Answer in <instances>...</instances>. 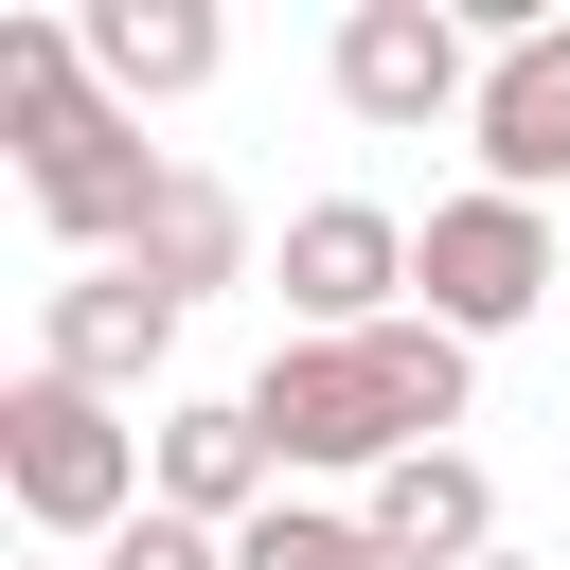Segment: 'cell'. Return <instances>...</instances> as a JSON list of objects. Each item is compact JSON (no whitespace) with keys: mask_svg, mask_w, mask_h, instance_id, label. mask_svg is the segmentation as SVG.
Segmentation results:
<instances>
[{"mask_svg":"<svg viewBox=\"0 0 570 570\" xmlns=\"http://www.w3.org/2000/svg\"><path fill=\"white\" fill-rule=\"evenodd\" d=\"M463 356H481V338H445L428 303L374 321V338H285V356L249 374V428H267L285 463H356V481H392V463H428V445L463 428Z\"/></svg>","mask_w":570,"mask_h":570,"instance_id":"obj_1","label":"cell"},{"mask_svg":"<svg viewBox=\"0 0 570 570\" xmlns=\"http://www.w3.org/2000/svg\"><path fill=\"white\" fill-rule=\"evenodd\" d=\"M0 499L53 534V552H107L160 481H142V428L107 410V392H71V374H18L0 392Z\"/></svg>","mask_w":570,"mask_h":570,"instance_id":"obj_2","label":"cell"},{"mask_svg":"<svg viewBox=\"0 0 570 570\" xmlns=\"http://www.w3.org/2000/svg\"><path fill=\"white\" fill-rule=\"evenodd\" d=\"M410 285H428L445 338H517V321L552 303V214H534V196H445V214L410 232Z\"/></svg>","mask_w":570,"mask_h":570,"instance_id":"obj_3","label":"cell"},{"mask_svg":"<svg viewBox=\"0 0 570 570\" xmlns=\"http://www.w3.org/2000/svg\"><path fill=\"white\" fill-rule=\"evenodd\" d=\"M338 107H356V125H445V107H481V18H463V0H356V18H338Z\"/></svg>","mask_w":570,"mask_h":570,"instance_id":"obj_4","label":"cell"},{"mask_svg":"<svg viewBox=\"0 0 570 570\" xmlns=\"http://www.w3.org/2000/svg\"><path fill=\"white\" fill-rule=\"evenodd\" d=\"M463 142H481V196H534V214H552V178H570V18H534V36L481 53Z\"/></svg>","mask_w":570,"mask_h":570,"instance_id":"obj_5","label":"cell"},{"mask_svg":"<svg viewBox=\"0 0 570 570\" xmlns=\"http://www.w3.org/2000/svg\"><path fill=\"white\" fill-rule=\"evenodd\" d=\"M392 285H410V232H392L374 196H303V214H285V303H303V338H374V321H410Z\"/></svg>","mask_w":570,"mask_h":570,"instance_id":"obj_6","label":"cell"},{"mask_svg":"<svg viewBox=\"0 0 570 570\" xmlns=\"http://www.w3.org/2000/svg\"><path fill=\"white\" fill-rule=\"evenodd\" d=\"M178 321H196V303H160L142 267H71V285L36 303V374H71V392H107V410H125V392L178 356Z\"/></svg>","mask_w":570,"mask_h":570,"instance_id":"obj_7","label":"cell"},{"mask_svg":"<svg viewBox=\"0 0 570 570\" xmlns=\"http://www.w3.org/2000/svg\"><path fill=\"white\" fill-rule=\"evenodd\" d=\"M142 481H160V517L249 534V517L285 499V445L249 428V392H196V410H160V428H142Z\"/></svg>","mask_w":570,"mask_h":570,"instance_id":"obj_8","label":"cell"},{"mask_svg":"<svg viewBox=\"0 0 570 570\" xmlns=\"http://www.w3.org/2000/svg\"><path fill=\"white\" fill-rule=\"evenodd\" d=\"M160 178H178V160H160V142H142L125 107H107V125H71L53 160H18V196H36V232H71V249H107V267H125V232H142V196H160Z\"/></svg>","mask_w":570,"mask_h":570,"instance_id":"obj_9","label":"cell"},{"mask_svg":"<svg viewBox=\"0 0 570 570\" xmlns=\"http://www.w3.org/2000/svg\"><path fill=\"white\" fill-rule=\"evenodd\" d=\"M71 36H89V71H107V107H125V125H142V107H178V89H214V53H232V18H214V0H89Z\"/></svg>","mask_w":570,"mask_h":570,"instance_id":"obj_10","label":"cell"},{"mask_svg":"<svg viewBox=\"0 0 570 570\" xmlns=\"http://www.w3.org/2000/svg\"><path fill=\"white\" fill-rule=\"evenodd\" d=\"M356 517H374V552H392V570H481V552H499V481H481L463 445L392 463V481H374Z\"/></svg>","mask_w":570,"mask_h":570,"instance_id":"obj_11","label":"cell"},{"mask_svg":"<svg viewBox=\"0 0 570 570\" xmlns=\"http://www.w3.org/2000/svg\"><path fill=\"white\" fill-rule=\"evenodd\" d=\"M71 125H107L89 36H71V18H0V142H18V160H53Z\"/></svg>","mask_w":570,"mask_h":570,"instance_id":"obj_12","label":"cell"},{"mask_svg":"<svg viewBox=\"0 0 570 570\" xmlns=\"http://www.w3.org/2000/svg\"><path fill=\"white\" fill-rule=\"evenodd\" d=\"M125 267H142L160 303H214V285L249 267V214H232V178H196V160H178V178L142 196V232H125Z\"/></svg>","mask_w":570,"mask_h":570,"instance_id":"obj_13","label":"cell"},{"mask_svg":"<svg viewBox=\"0 0 570 570\" xmlns=\"http://www.w3.org/2000/svg\"><path fill=\"white\" fill-rule=\"evenodd\" d=\"M232 570H392V552H374V517H321V499H267V517L232 534Z\"/></svg>","mask_w":570,"mask_h":570,"instance_id":"obj_14","label":"cell"},{"mask_svg":"<svg viewBox=\"0 0 570 570\" xmlns=\"http://www.w3.org/2000/svg\"><path fill=\"white\" fill-rule=\"evenodd\" d=\"M89 570H232V534H196V517H160V499H142V517H125Z\"/></svg>","mask_w":570,"mask_h":570,"instance_id":"obj_15","label":"cell"},{"mask_svg":"<svg viewBox=\"0 0 570 570\" xmlns=\"http://www.w3.org/2000/svg\"><path fill=\"white\" fill-rule=\"evenodd\" d=\"M481 570H534V552H481Z\"/></svg>","mask_w":570,"mask_h":570,"instance_id":"obj_16","label":"cell"},{"mask_svg":"<svg viewBox=\"0 0 570 570\" xmlns=\"http://www.w3.org/2000/svg\"><path fill=\"white\" fill-rule=\"evenodd\" d=\"M36 570H53V552H36Z\"/></svg>","mask_w":570,"mask_h":570,"instance_id":"obj_17","label":"cell"}]
</instances>
